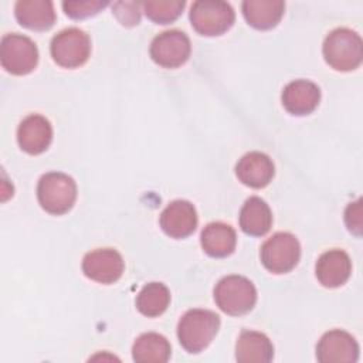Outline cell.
Instances as JSON below:
<instances>
[{
	"label": "cell",
	"instance_id": "6da1fadb",
	"mask_svg": "<svg viewBox=\"0 0 363 363\" xmlns=\"http://www.w3.org/2000/svg\"><path fill=\"white\" fill-rule=\"evenodd\" d=\"M220 316L208 309H190L177 323V339L189 353L204 350L220 329Z\"/></svg>",
	"mask_w": 363,
	"mask_h": 363
},
{
	"label": "cell",
	"instance_id": "7a4b0ae2",
	"mask_svg": "<svg viewBox=\"0 0 363 363\" xmlns=\"http://www.w3.org/2000/svg\"><path fill=\"white\" fill-rule=\"evenodd\" d=\"M323 58L336 71L347 72L356 69L363 60V43L360 35L350 28H335L322 47Z\"/></svg>",
	"mask_w": 363,
	"mask_h": 363
},
{
	"label": "cell",
	"instance_id": "3957f363",
	"mask_svg": "<svg viewBox=\"0 0 363 363\" xmlns=\"http://www.w3.org/2000/svg\"><path fill=\"white\" fill-rule=\"evenodd\" d=\"M37 199L43 210L61 216L68 213L77 200L74 179L61 172H50L41 176L37 184Z\"/></svg>",
	"mask_w": 363,
	"mask_h": 363
},
{
	"label": "cell",
	"instance_id": "277c9868",
	"mask_svg": "<svg viewBox=\"0 0 363 363\" xmlns=\"http://www.w3.org/2000/svg\"><path fill=\"white\" fill-rule=\"evenodd\" d=\"M214 302L227 315H245L255 306L257 289L245 277L227 275L214 288Z\"/></svg>",
	"mask_w": 363,
	"mask_h": 363
},
{
	"label": "cell",
	"instance_id": "5b68a950",
	"mask_svg": "<svg viewBox=\"0 0 363 363\" xmlns=\"http://www.w3.org/2000/svg\"><path fill=\"white\" fill-rule=\"evenodd\" d=\"M190 23L193 28L207 37L221 35L234 23L235 14L233 7L220 0H199L190 7Z\"/></svg>",
	"mask_w": 363,
	"mask_h": 363
},
{
	"label": "cell",
	"instance_id": "8992f818",
	"mask_svg": "<svg viewBox=\"0 0 363 363\" xmlns=\"http://www.w3.org/2000/svg\"><path fill=\"white\" fill-rule=\"evenodd\" d=\"M52 60L64 68H78L84 65L91 54L89 35L77 27L61 30L50 44Z\"/></svg>",
	"mask_w": 363,
	"mask_h": 363
},
{
	"label": "cell",
	"instance_id": "52a82bcc",
	"mask_svg": "<svg viewBox=\"0 0 363 363\" xmlns=\"http://www.w3.org/2000/svg\"><path fill=\"white\" fill-rule=\"evenodd\" d=\"M0 62L13 75H27L37 67L38 48L23 34H6L0 43Z\"/></svg>",
	"mask_w": 363,
	"mask_h": 363
},
{
	"label": "cell",
	"instance_id": "ba28073f",
	"mask_svg": "<svg viewBox=\"0 0 363 363\" xmlns=\"http://www.w3.org/2000/svg\"><path fill=\"white\" fill-rule=\"evenodd\" d=\"M262 265L272 274H286L296 267L301 258V245L291 233H275L261 247Z\"/></svg>",
	"mask_w": 363,
	"mask_h": 363
},
{
	"label": "cell",
	"instance_id": "9c48e42d",
	"mask_svg": "<svg viewBox=\"0 0 363 363\" xmlns=\"http://www.w3.org/2000/svg\"><path fill=\"white\" fill-rule=\"evenodd\" d=\"M149 52L157 65L163 68H177L189 60L191 44L186 33L167 30L152 40Z\"/></svg>",
	"mask_w": 363,
	"mask_h": 363
},
{
	"label": "cell",
	"instance_id": "30bf717a",
	"mask_svg": "<svg viewBox=\"0 0 363 363\" xmlns=\"http://www.w3.org/2000/svg\"><path fill=\"white\" fill-rule=\"evenodd\" d=\"M123 269V258L113 248H98L89 251L82 259L84 275L105 285L116 282L122 277Z\"/></svg>",
	"mask_w": 363,
	"mask_h": 363
},
{
	"label": "cell",
	"instance_id": "8fae6325",
	"mask_svg": "<svg viewBox=\"0 0 363 363\" xmlns=\"http://www.w3.org/2000/svg\"><path fill=\"white\" fill-rule=\"evenodd\" d=\"M316 359L320 363H354L359 359V345L350 333L333 329L318 342Z\"/></svg>",
	"mask_w": 363,
	"mask_h": 363
},
{
	"label": "cell",
	"instance_id": "7c38bea8",
	"mask_svg": "<svg viewBox=\"0 0 363 363\" xmlns=\"http://www.w3.org/2000/svg\"><path fill=\"white\" fill-rule=\"evenodd\" d=\"M197 211L187 200H174L166 206L160 214V227L172 238H186L197 227Z\"/></svg>",
	"mask_w": 363,
	"mask_h": 363
},
{
	"label": "cell",
	"instance_id": "4fadbf2b",
	"mask_svg": "<svg viewBox=\"0 0 363 363\" xmlns=\"http://www.w3.org/2000/svg\"><path fill=\"white\" fill-rule=\"evenodd\" d=\"M52 140V128L47 118L41 115L26 116L17 129V142L20 147L30 155L45 152Z\"/></svg>",
	"mask_w": 363,
	"mask_h": 363
},
{
	"label": "cell",
	"instance_id": "5bb4252c",
	"mask_svg": "<svg viewBox=\"0 0 363 363\" xmlns=\"http://www.w3.org/2000/svg\"><path fill=\"white\" fill-rule=\"evenodd\" d=\"M235 174L244 186L251 189H262L272 182L275 166L265 153L250 152L238 160Z\"/></svg>",
	"mask_w": 363,
	"mask_h": 363
},
{
	"label": "cell",
	"instance_id": "9a60e30c",
	"mask_svg": "<svg viewBox=\"0 0 363 363\" xmlns=\"http://www.w3.org/2000/svg\"><path fill=\"white\" fill-rule=\"evenodd\" d=\"M284 108L296 116L309 115L320 101V89L316 84L308 79H296L289 82L281 95Z\"/></svg>",
	"mask_w": 363,
	"mask_h": 363
},
{
	"label": "cell",
	"instance_id": "2e32d148",
	"mask_svg": "<svg viewBox=\"0 0 363 363\" xmlns=\"http://www.w3.org/2000/svg\"><path fill=\"white\" fill-rule=\"evenodd\" d=\"M315 274L325 288L342 286L352 274V261L345 251L329 250L318 258Z\"/></svg>",
	"mask_w": 363,
	"mask_h": 363
},
{
	"label": "cell",
	"instance_id": "e0dca14e",
	"mask_svg": "<svg viewBox=\"0 0 363 363\" xmlns=\"http://www.w3.org/2000/svg\"><path fill=\"white\" fill-rule=\"evenodd\" d=\"M14 14L23 27L34 31H45L55 23L54 4L50 0H18Z\"/></svg>",
	"mask_w": 363,
	"mask_h": 363
},
{
	"label": "cell",
	"instance_id": "ac0fdd59",
	"mask_svg": "<svg viewBox=\"0 0 363 363\" xmlns=\"http://www.w3.org/2000/svg\"><path fill=\"white\" fill-rule=\"evenodd\" d=\"M274 357V346L269 337L261 332L242 330L235 343L238 363H268Z\"/></svg>",
	"mask_w": 363,
	"mask_h": 363
},
{
	"label": "cell",
	"instance_id": "d6986e66",
	"mask_svg": "<svg viewBox=\"0 0 363 363\" xmlns=\"http://www.w3.org/2000/svg\"><path fill=\"white\" fill-rule=\"evenodd\" d=\"M203 251L213 258H224L233 254L237 244V235L230 224L216 221L207 224L200 235Z\"/></svg>",
	"mask_w": 363,
	"mask_h": 363
},
{
	"label": "cell",
	"instance_id": "ffe728a7",
	"mask_svg": "<svg viewBox=\"0 0 363 363\" xmlns=\"http://www.w3.org/2000/svg\"><path fill=\"white\" fill-rule=\"evenodd\" d=\"M247 23L257 30L274 28L284 16L282 0H245L241 4Z\"/></svg>",
	"mask_w": 363,
	"mask_h": 363
},
{
	"label": "cell",
	"instance_id": "44dd1931",
	"mask_svg": "<svg viewBox=\"0 0 363 363\" xmlns=\"http://www.w3.org/2000/svg\"><path fill=\"white\" fill-rule=\"evenodd\" d=\"M241 230L252 237L267 234L272 225V213L269 206L257 196L245 200L238 216Z\"/></svg>",
	"mask_w": 363,
	"mask_h": 363
},
{
	"label": "cell",
	"instance_id": "7402d4cb",
	"mask_svg": "<svg viewBox=\"0 0 363 363\" xmlns=\"http://www.w3.org/2000/svg\"><path fill=\"white\" fill-rule=\"evenodd\" d=\"M169 340L155 332L142 333L132 346V357L136 363H164L170 359Z\"/></svg>",
	"mask_w": 363,
	"mask_h": 363
},
{
	"label": "cell",
	"instance_id": "603a6c76",
	"mask_svg": "<svg viewBox=\"0 0 363 363\" xmlns=\"http://www.w3.org/2000/svg\"><path fill=\"white\" fill-rule=\"evenodd\" d=\"M170 303V291L162 282H149L146 284L136 296L138 311L147 316L156 318L166 312Z\"/></svg>",
	"mask_w": 363,
	"mask_h": 363
},
{
	"label": "cell",
	"instance_id": "cb8c5ba5",
	"mask_svg": "<svg viewBox=\"0 0 363 363\" xmlns=\"http://www.w3.org/2000/svg\"><path fill=\"white\" fill-rule=\"evenodd\" d=\"M184 6V0H153L143 3V11L153 23L169 24L182 16Z\"/></svg>",
	"mask_w": 363,
	"mask_h": 363
},
{
	"label": "cell",
	"instance_id": "d4e9b609",
	"mask_svg": "<svg viewBox=\"0 0 363 363\" xmlns=\"http://www.w3.org/2000/svg\"><path fill=\"white\" fill-rule=\"evenodd\" d=\"M106 6H108L106 1H91V0H88V1H64L62 3V9H64L65 14L75 20L95 16Z\"/></svg>",
	"mask_w": 363,
	"mask_h": 363
},
{
	"label": "cell",
	"instance_id": "484cf974",
	"mask_svg": "<svg viewBox=\"0 0 363 363\" xmlns=\"http://www.w3.org/2000/svg\"><path fill=\"white\" fill-rule=\"evenodd\" d=\"M142 6L143 3H138V1H118V3H113L112 13L116 16V18L122 26L133 27V26H138L140 21Z\"/></svg>",
	"mask_w": 363,
	"mask_h": 363
},
{
	"label": "cell",
	"instance_id": "4316f807",
	"mask_svg": "<svg viewBox=\"0 0 363 363\" xmlns=\"http://www.w3.org/2000/svg\"><path fill=\"white\" fill-rule=\"evenodd\" d=\"M345 223L347 225V230L356 235H362V199H357L356 201L350 203L345 210Z\"/></svg>",
	"mask_w": 363,
	"mask_h": 363
}]
</instances>
